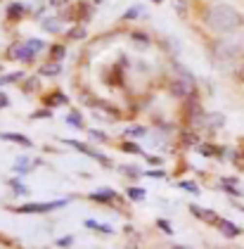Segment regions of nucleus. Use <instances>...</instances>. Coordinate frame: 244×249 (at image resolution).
<instances>
[{
    "instance_id": "5",
    "label": "nucleus",
    "mask_w": 244,
    "mask_h": 249,
    "mask_svg": "<svg viewBox=\"0 0 244 249\" xmlns=\"http://www.w3.org/2000/svg\"><path fill=\"white\" fill-rule=\"evenodd\" d=\"M0 138H5V140H12V142H19V145H24V147H31V140H29V138H24V135H17V133H2Z\"/></svg>"
},
{
    "instance_id": "3",
    "label": "nucleus",
    "mask_w": 244,
    "mask_h": 249,
    "mask_svg": "<svg viewBox=\"0 0 244 249\" xmlns=\"http://www.w3.org/2000/svg\"><path fill=\"white\" fill-rule=\"evenodd\" d=\"M62 204H67V202L62 199V202H48V204H24V207H19V211L21 213H43V211L59 209Z\"/></svg>"
},
{
    "instance_id": "2",
    "label": "nucleus",
    "mask_w": 244,
    "mask_h": 249,
    "mask_svg": "<svg viewBox=\"0 0 244 249\" xmlns=\"http://www.w3.org/2000/svg\"><path fill=\"white\" fill-rule=\"evenodd\" d=\"M242 48H244V40L240 36H221V38H216L211 43L213 57L221 59V62H230L237 55H242Z\"/></svg>"
},
{
    "instance_id": "18",
    "label": "nucleus",
    "mask_w": 244,
    "mask_h": 249,
    "mask_svg": "<svg viewBox=\"0 0 244 249\" xmlns=\"http://www.w3.org/2000/svg\"><path fill=\"white\" fill-rule=\"evenodd\" d=\"M0 107H7V97L2 95V93H0Z\"/></svg>"
},
{
    "instance_id": "14",
    "label": "nucleus",
    "mask_w": 244,
    "mask_h": 249,
    "mask_svg": "<svg viewBox=\"0 0 244 249\" xmlns=\"http://www.w3.org/2000/svg\"><path fill=\"white\" fill-rule=\"evenodd\" d=\"M128 195H131L133 199H142V197H145V192H142V190H135V188H133V190L128 192Z\"/></svg>"
},
{
    "instance_id": "4",
    "label": "nucleus",
    "mask_w": 244,
    "mask_h": 249,
    "mask_svg": "<svg viewBox=\"0 0 244 249\" xmlns=\"http://www.w3.org/2000/svg\"><path fill=\"white\" fill-rule=\"evenodd\" d=\"M213 226L221 230L226 237H235V235H240V232H242L235 223H230V221H226V218H216V223H213Z\"/></svg>"
},
{
    "instance_id": "10",
    "label": "nucleus",
    "mask_w": 244,
    "mask_h": 249,
    "mask_svg": "<svg viewBox=\"0 0 244 249\" xmlns=\"http://www.w3.org/2000/svg\"><path fill=\"white\" fill-rule=\"evenodd\" d=\"M43 29H48V31H59V24L52 19H45L43 21Z\"/></svg>"
},
{
    "instance_id": "17",
    "label": "nucleus",
    "mask_w": 244,
    "mask_h": 249,
    "mask_svg": "<svg viewBox=\"0 0 244 249\" xmlns=\"http://www.w3.org/2000/svg\"><path fill=\"white\" fill-rule=\"evenodd\" d=\"M52 53H55V57H62V55H64V48L57 45V48H52Z\"/></svg>"
},
{
    "instance_id": "15",
    "label": "nucleus",
    "mask_w": 244,
    "mask_h": 249,
    "mask_svg": "<svg viewBox=\"0 0 244 249\" xmlns=\"http://www.w3.org/2000/svg\"><path fill=\"white\" fill-rule=\"evenodd\" d=\"M71 38H83V29H74L71 31Z\"/></svg>"
},
{
    "instance_id": "12",
    "label": "nucleus",
    "mask_w": 244,
    "mask_h": 249,
    "mask_svg": "<svg viewBox=\"0 0 244 249\" xmlns=\"http://www.w3.org/2000/svg\"><path fill=\"white\" fill-rule=\"evenodd\" d=\"M17 78H21V74H19V71H15V74H10V76L0 78V83H12V81H17Z\"/></svg>"
},
{
    "instance_id": "16",
    "label": "nucleus",
    "mask_w": 244,
    "mask_h": 249,
    "mask_svg": "<svg viewBox=\"0 0 244 249\" xmlns=\"http://www.w3.org/2000/svg\"><path fill=\"white\" fill-rule=\"evenodd\" d=\"M183 188H185V190H192V192H199V190H197V185H194V183H183Z\"/></svg>"
},
{
    "instance_id": "7",
    "label": "nucleus",
    "mask_w": 244,
    "mask_h": 249,
    "mask_svg": "<svg viewBox=\"0 0 244 249\" xmlns=\"http://www.w3.org/2000/svg\"><path fill=\"white\" fill-rule=\"evenodd\" d=\"M26 48L31 50V55H36L38 50H43V48H45V43H43V40H29V43H26Z\"/></svg>"
},
{
    "instance_id": "6",
    "label": "nucleus",
    "mask_w": 244,
    "mask_h": 249,
    "mask_svg": "<svg viewBox=\"0 0 244 249\" xmlns=\"http://www.w3.org/2000/svg\"><path fill=\"white\" fill-rule=\"evenodd\" d=\"M59 71H62L59 64H45V67H40V74H45V76H55Z\"/></svg>"
},
{
    "instance_id": "13",
    "label": "nucleus",
    "mask_w": 244,
    "mask_h": 249,
    "mask_svg": "<svg viewBox=\"0 0 244 249\" xmlns=\"http://www.w3.org/2000/svg\"><path fill=\"white\" fill-rule=\"evenodd\" d=\"M69 124H74V126H78V128L83 126V121H81V116H76V114H71V116H69Z\"/></svg>"
},
{
    "instance_id": "21",
    "label": "nucleus",
    "mask_w": 244,
    "mask_h": 249,
    "mask_svg": "<svg viewBox=\"0 0 244 249\" xmlns=\"http://www.w3.org/2000/svg\"><path fill=\"white\" fill-rule=\"evenodd\" d=\"M157 2H161V0H157Z\"/></svg>"
},
{
    "instance_id": "1",
    "label": "nucleus",
    "mask_w": 244,
    "mask_h": 249,
    "mask_svg": "<svg viewBox=\"0 0 244 249\" xmlns=\"http://www.w3.org/2000/svg\"><path fill=\"white\" fill-rule=\"evenodd\" d=\"M207 24H209V29H213L216 34H232V31H237V29L244 24V17L232 7V5L218 2V5L209 7Z\"/></svg>"
},
{
    "instance_id": "8",
    "label": "nucleus",
    "mask_w": 244,
    "mask_h": 249,
    "mask_svg": "<svg viewBox=\"0 0 244 249\" xmlns=\"http://www.w3.org/2000/svg\"><path fill=\"white\" fill-rule=\"evenodd\" d=\"M21 12H24V7H21V5H10V10H7V15H10L12 19H17Z\"/></svg>"
},
{
    "instance_id": "9",
    "label": "nucleus",
    "mask_w": 244,
    "mask_h": 249,
    "mask_svg": "<svg viewBox=\"0 0 244 249\" xmlns=\"http://www.w3.org/2000/svg\"><path fill=\"white\" fill-rule=\"evenodd\" d=\"M112 197H114L112 190H102V192H95L93 195V199H112Z\"/></svg>"
},
{
    "instance_id": "20",
    "label": "nucleus",
    "mask_w": 244,
    "mask_h": 249,
    "mask_svg": "<svg viewBox=\"0 0 244 249\" xmlns=\"http://www.w3.org/2000/svg\"><path fill=\"white\" fill-rule=\"evenodd\" d=\"M240 78L244 81V64H242V69H240Z\"/></svg>"
},
{
    "instance_id": "11",
    "label": "nucleus",
    "mask_w": 244,
    "mask_h": 249,
    "mask_svg": "<svg viewBox=\"0 0 244 249\" xmlns=\"http://www.w3.org/2000/svg\"><path fill=\"white\" fill-rule=\"evenodd\" d=\"M142 12V7H131L126 15H123V19H135V15H140Z\"/></svg>"
},
{
    "instance_id": "19",
    "label": "nucleus",
    "mask_w": 244,
    "mask_h": 249,
    "mask_svg": "<svg viewBox=\"0 0 244 249\" xmlns=\"http://www.w3.org/2000/svg\"><path fill=\"white\" fill-rule=\"evenodd\" d=\"M173 249H192V247H188V245H175Z\"/></svg>"
}]
</instances>
